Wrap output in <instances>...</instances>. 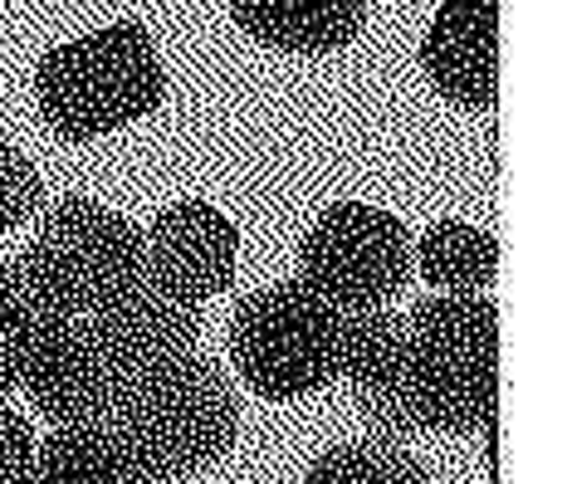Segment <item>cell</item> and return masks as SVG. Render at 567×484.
Segmentation results:
<instances>
[{"label": "cell", "instance_id": "cell-16", "mask_svg": "<svg viewBox=\"0 0 567 484\" xmlns=\"http://www.w3.org/2000/svg\"><path fill=\"white\" fill-rule=\"evenodd\" d=\"M0 299L10 309H20L34 328H50V323H69V318H84L74 303L69 285L59 279V269L50 265V255L40 245H25L20 255H10L0 265Z\"/></svg>", "mask_w": 567, "mask_h": 484}, {"label": "cell", "instance_id": "cell-12", "mask_svg": "<svg viewBox=\"0 0 567 484\" xmlns=\"http://www.w3.org/2000/svg\"><path fill=\"white\" fill-rule=\"evenodd\" d=\"M230 16L250 40L284 54L348 50L368 25V0H230Z\"/></svg>", "mask_w": 567, "mask_h": 484}, {"label": "cell", "instance_id": "cell-1", "mask_svg": "<svg viewBox=\"0 0 567 484\" xmlns=\"http://www.w3.org/2000/svg\"><path fill=\"white\" fill-rule=\"evenodd\" d=\"M40 117L64 143H93L137 117L157 113L167 99V69L142 20H117L54 44L34 69Z\"/></svg>", "mask_w": 567, "mask_h": 484}, {"label": "cell", "instance_id": "cell-15", "mask_svg": "<svg viewBox=\"0 0 567 484\" xmlns=\"http://www.w3.org/2000/svg\"><path fill=\"white\" fill-rule=\"evenodd\" d=\"M303 484H435V480L401 441H377V435H368V441L328 445L309 465Z\"/></svg>", "mask_w": 567, "mask_h": 484}, {"label": "cell", "instance_id": "cell-14", "mask_svg": "<svg viewBox=\"0 0 567 484\" xmlns=\"http://www.w3.org/2000/svg\"><path fill=\"white\" fill-rule=\"evenodd\" d=\"M411 265L441 294H484L499 275V240L470 220H435L411 245Z\"/></svg>", "mask_w": 567, "mask_h": 484}, {"label": "cell", "instance_id": "cell-18", "mask_svg": "<svg viewBox=\"0 0 567 484\" xmlns=\"http://www.w3.org/2000/svg\"><path fill=\"white\" fill-rule=\"evenodd\" d=\"M34 333H40V328H34L20 309H10V303L0 299V401L16 392L20 377H25V362H30Z\"/></svg>", "mask_w": 567, "mask_h": 484}, {"label": "cell", "instance_id": "cell-11", "mask_svg": "<svg viewBox=\"0 0 567 484\" xmlns=\"http://www.w3.org/2000/svg\"><path fill=\"white\" fill-rule=\"evenodd\" d=\"M89 323L127 377L192 358L200 342V309L176 303L172 294H162L147 275L133 279L127 289L109 294V299L89 313Z\"/></svg>", "mask_w": 567, "mask_h": 484}, {"label": "cell", "instance_id": "cell-3", "mask_svg": "<svg viewBox=\"0 0 567 484\" xmlns=\"http://www.w3.org/2000/svg\"><path fill=\"white\" fill-rule=\"evenodd\" d=\"M421 435H470L499 406V309L489 294H431L406 318Z\"/></svg>", "mask_w": 567, "mask_h": 484}, {"label": "cell", "instance_id": "cell-5", "mask_svg": "<svg viewBox=\"0 0 567 484\" xmlns=\"http://www.w3.org/2000/svg\"><path fill=\"white\" fill-rule=\"evenodd\" d=\"M411 275V235L401 216L368 200H333L299 245V285L328 309H386Z\"/></svg>", "mask_w": 567, "mask_h": 484}, {"label": "cell", "instance_id": "cell-8", "mask_svg": "<svg viewBox=\"0 0 567 484\" xmlns=\"http://www.w3.org/2000/svg\"><path fill=\"white\" fill-rule=\"evenodd\" d=\"M240 230L210 200H172L142 230V275L186 309H206L235 285Z\"/></svg>", "mask_w": 567, "mask_h": 484}, {"label": "cell", "instance_id": "cell-17", "mask_svg": "<svg viewBox=\"0 0 567 484\" xmlns=\"http://www.w3.org/2000/svg\"><path fill=\"white\" fill-rule=\"evenodd\" d=\"M40 200H44V182L34 172V162L20 147L0 143V235L25 226L34 210H40Z\"/></svg>", "mask_w": 567, "mask_h": 484}, {"label": "cell", "instance_id": "cell-2", "mask_svg": "<svg viewBox=\"0 0 567 484\" xmlns=\"http://www.w3.org/2000/svg\"><path fill=\"white\" fill-rule=\"evenodd\" d=\"M109 431L157 480H186L230 455L240 435V392L210 358L167 362L127 377Z\"/></svg>", "mask_w": 567, "mask_h": 484}, {"label": "cell", "instance_id": "cell-6", "mask_svg": "<svg viewBox=\"0 0 567 484\" xmlns=\"http://www.w3.org/2000/svg\"><path fill=\"white\" fill-rule=\"evenodd\" d=\"M20 387L34 401V411L50 421V431L109 426L117 401H123L127 372L103 348L89 318H69V323H50L34 333Z\"/></svg>", "mask_w": 567, "mask_h": 484}, {"label": "cell", "instance_id": "cell-10", "mask_svg": "<svg viewBox=\"0 0 567 484\" xmlns=\"http://www.w3.org/2000/svg\"><path fill=\"white\" fill-rule=\"evenodd\" d=\"M421 64L445 103L489 113L499 103V0H441Z\"/></svg>", "mask_w": 567, "mask_h": 484}, {"label": "cell", "instance_id": "cell-19", "mask_svg": "<svg viewBox=\"0 0 567 484\" xmlns=\"http://www.w3.org/2000/svg\"><path fill=\"white\" fill-rule=\"evenodd\" d=\"M34 431L0 401V484H34Z\"/></svg>", "mask_w": 567, "mask_h": 484}, {"label": "cell", "instance_id": "cell-7", "mask_svg": "<svg viewBox=\"0 0 567 484\" xmlns=\"http://www.w3.org/2000/svg\"><path fill=\"white\" fill-rule=\"evenodd\" d=\"M34 245L50 255L84 318L109 294L142 279V230L127 216L99 206L93 196H59L40 216Z\"/></svg>", "mask_w": 567, "mask_h": 484}, {"label": "cell", "instance_id": "cell-9", "mask_svg": "<svg viewBox=\"0 0 567 484\" xmlns=\"http://www.w3.org/2000/svg\"><path fill=\"white\" fill-rule=\"evenodd\" d=\"M338 377H348L352 406L372 426L377 441L421 435L416 406H411V342L406 318L396 309H362L342 313L338 333Z\"/></svg>", "mask_w": 567, "mask_h": 484}, {"label": "cell", "instance_id": "cell-13", "mask_svg": "<svg viewBox=\"0 0 567 484\" xmlns=\"http://www.w3.org/2000/svg\"><path fill=\"white\" fill-rule=\"evenodd\" d=\"M34 484H167L109 426H59L34 445Z\"/></svg>", "mask_w": 567, "mask_h": 484}, {"label": "cell", "instance_id": "cell-4", "mask_svg": "<svg viewBox=\"0 0 567 484\" xmlns=\"http://www.w3.org/2000/svg\"><path fill=\"white\" fill-rule=\"evenodd\" d=\"M342 313L299 279L245 294L230 313V362L265 401H299L338 377Z\"/></svg>", "mask_w": 567, "mask_h": 484}]
</instances>
